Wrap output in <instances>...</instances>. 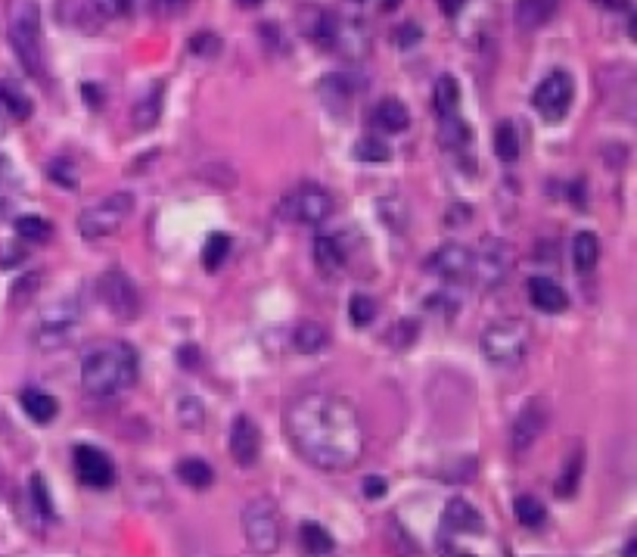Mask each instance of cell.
<instances>
[{"mask_svg":"<svg viewBox=\"0 0 637 557\" xmlns=\"http://www.w3.org/2000/svg\"><path fill=\"white\" fill-rule=\"evenodd\" d=\"M314 262H317V268L321 271H327V274H333L336 268H342V262H345V256H342V249H339V243L333 240V237H317L314 240Z\"/></svg>","mask_w":637,"mask_h":557,"instance_id":"34","label":"cell"},{"mask_svg":"<svg viewBox=\"0 0 637 557\" xmlns=\"http://www.w3.org/2000/svg\"><path fill=\"white\" fill-rule=\"evenodd\" d=\"M134 212V193L115 190L109 197H103L97 206H88L78 215V234L84 240H103L119 231Z\"/></svg>","mask_w":637,"mask_h":557,"instance_id":"5","label":"cell"},{"mask_svg":"<svg viewBox=\"0 0 637 557\" xmlns=\"http://www.w3.org/2000/svg\"><path fill=\"white\" fill-rule=\"evenodd\" d=\"M417 333H420V327H417V321H411V318H404V321H398L395 324V330H392V337H389V343L392 346H398V349H408L414 340H417Z\"/></svg>","mask_w":637,"mask_h":557,"instance_id":"44","label":"cell"},{"mask_svg":"<svg viewBox=\"0 0 637 557\" xmlns=\"http://www.w3.org/2000/svg\"><path fill=\"white\" fill-rule=\"evenodd\" d=\"M442 526L448 529V533H470V536L485 533L482 514L470 505L467 498H451L448 501L445 511H442Z\"/></svg>","mask_w":637,"mask_h":557,"instance_id":"16","label":"cell"},{"mask_svg":"<svg viewBox=\"0 0 637 557\" xmlns=\"http://www.w3.org/2000/svg\"><path fill=\"white\" fill-rule=\"evenodd\" d=\"M628 35H631V41H637V13H634L631 22H628Z\"/></svg>","mask_w":637,"mask_h":557,"instance_id":"56","label":"cell"},{"mask_svg":"<svg viewBox=\"0 0 637 557\" xmlns=\"http://www.w3.org/2000/svg\"><path fill=\"white\" fill-rule=\"evenodd\" d=\"M622 557H637V533L625 542V548H622Z\"/></svg>","mask_w":637,"mask_h":557,"instance_id":"55","label":"cell"},{"mask_svg":"<svg viewBox=\"0 0 637 557\" xmlns=\"http://www.w3.org/2000/svg\"><path fill=\"white\" fill-rule=\"evenodd\" d=\"M178 417H181V424H184L187 430H202V424H206V408H202L199 399L184 396L181 405H178Z\"/></svg>","mask_w":637,"mask_h":557,"instance_id":"40","label":"cell"},{"mask_svg":"<svg viewBox=\"0 0 637 557\" xmlns=\"http://www.w3.org/2000/svg\"><path fill=\"white\" fill-rule=\"evenodd\" d=\"M429 268L436 271L439 277H445V281L457 284L463 281V277L473 274V253L463 243H442L436 253H432L429 259Z\"/></svg>","mask_w":637,"mask_h":557,"instance_id":"15","label":"cell"},{"mask_svg":"<svg viewBox=\"0 0 637 557\" xmlns=\"http://www.w3.org/2000/svg\"><path fill=\"white\" fill-rule=\"evenodd\" d=\"M227 256H230V237L218 231L206 240V246H202V268L215 274L227 262Z\"/></svg>","mask_w":637,"mask_h":557,"instance_id":"36","label":"cell"},{"mask_svg":"<svg viewBox=\"0 0 637 557\" xmlns=\"http://www.w3.org/2000/svg\"><path fill=\"white\" fill-rule=\"evenodd\" d=\"M597 7H603V10H622L625 7V0H594Z\"/></svg>","mask_w":637,"mask_h":557,"instance_id":"54","label":"cell"},{"mask_svg":"<svg viewBox=\"0 0 637 557\" xmlns=\"http://www.w3.org/2000/svg\"><path fill=\"white\" fill-rule=\"evenodd\" d=\"M349 318H352L355 327L373 324V318H376V302H373L367 293H355V296L349 299Z\"/></svg>","mask_w":637,"mask_h":557,"instance_id":"39","label":"cell"},{"mask_svg":"<svg viewBox=\"0 0 637 557\" xmlns=\"http://www.w3.org/2000/svg\"><path fill=\"white\" fill-rule=\"evenodd\" d=\"M560 0H516L513 4V22L523 32H535L557 16Z\"/></svg>","mask_w":637,"mask_h":557,"instance_id":"19","label":"cell"},{"mask_svg":"<svg viewBox=\"0 0 637 557\" xmlns=\"http://www.w3.org/2000/svg\"><path fill=\"white\" fill-rule=\"evenodd\" d=\"M439 4H442L445 16H457L463 7H467V0H439Z\"/></svg>","mask_w":637,"mask_h":557,"instance_id":"53","label":"cell"},{"mask_svg":"<svg viewBox=\"0 0 637 557\" xmlns=\"http://www.w3.org/2000/svg\"><path fill=\"white\" fill-rule=\"evenodd\" d=\"M401 4V0H383V10H395Z\"/></svg>","mask_w":637,"mask_h":557,"instance_id":"58","label":"cell"},{"mask_svg":"<svg viewBox=\"0 0 637 557\" xmlns=\"http://www.w3.org/2000/svg\"><path fill=\"white\" fill-rule=\"evenodd\" d=\"M398 44L401 47H411V44H417L420 38H423V32H420V25H414V22H404L401 29H398Z\"/></svg>","mask_w":637,"mask_h":557,"instance_id":"47","label":"cell"},{"mask_svg":"<svg viewBox=\"0 0 637 557\" xmlns=\"http://www.w3.org/2000/svg\"><path fill=\"white\" fill-rule=\"evenodd\" d=\"M572 97H575L572 75L563 72V69H554L550 75H544V81L535 88L532 106H535V113L544 122H563L566 113H569V106H572Z\"/></svg>","mask_w":637,"mask_h":557,"instance_id":"9","label":"cell"},{"mask_svg":"<svg viewBox=\"0 0 637 557\" xmlns=\"http://www.w3.org/2000/svg\"><path fill=\"white\" fill-rule=\"evenodd\" d=\"M513 514H516V520L523 523L526 529H538L547 520V508L541 505L535 495H519L513 501Z\"/></svg>","mask_w":637,"mask_h":557,"instance_id":"32","label":"cell"},{"mask_svg":"<svg viewBox=\"0 0 637 557\" xmlns=\"http://www.w3.org/2000/svg\"><path fill=\"white\" fill-rule=\"evenodd\" d=\"M336 22H339V16H333V13H327L321 7H308L299 16V25H302L305 38L314 41L317 47H327V50L336 41Z\"/></svg>","mask_w":637,"mask_h":557,"instance_id":"18","label":"cell"},{"mask_svg":"<svg viewBox=\"0 0 637 557\" xmlns=\"http://www.w3.org/2000/svg\"><path fill=\"white\" fill-rule=\"evenodd\" d=\"M327 343H330V333H327L324 324H317V321H302L293 330V346L302 355H317L321 349H327Z\"/></svg>","mask_w":637,"mask_h":557,"instance_id":"25","label":"cell"},{"mask_svg":"<svg viewBox=\"0 0 637 557\" xmlns=\"http://www.w3.org/2000/svg\"><path fill=\"white\" fill-rule=\"evenodd\" d=\"M358 4H364V0H358Z\"/></svg>","mask_w":637,"mask_h":557,"instance_id":"60","label":"cell"},{"mask_svg":"<svg viewBox=\"0 0 637 557\" xmlns=\"http://www.w3.org/2000/svg\"><path fill=\"white\" fill-rule=\"evenodd\" d=\"M38 287H41V274L35 271V274H25V277H19V281L13 284V290H10V299H13V305H25L28 299H32L35 293H38Z\"/></svg>","mask_w":637,"mask_h":557,"instance_id":"43","label":"cell"},{"mask_svg":"<svg viewBox=\"0 0 637 557\" xmlns=\"http://www.w3.org/2000/svg\"><path fill=\"white\" fill-rule=\"evenodd\" d=\"M243 536L255 554H262V557L277 554V548L283 542V526H280V514L274 508V501H268V498L249 501L243 508Z\"/></svg>","mask_w":637,"mask_h":557,"instance_id":"7","label":"cell"},{"mask_svg":"<svg viewBox=\"0 0 637 557\" xmlns=\"http://www.w3.org/2000/svg\"><path fill=\"white\" fill-rule=\"evenodd\" d=\"M13 193L4 187V181H0V221H7L10 215H13Z\"/></svg>","mask_w":637,"mask_h":557,"instance_id":"49","label":"cell"},{"mask_svg":"<svg viewBox=\"0 0 637 557\" xmlns=\"http://www.w3.org/2000/svg\"><path fill=\"white\" fill-rule=\"evenodd\" d=\"M283 212H286V218L299 221V225L317 228L321 221L330 218V212H333V197H330V190L321 187V184H299V187L283 200Z\"/></svg>","mask_w":637,"mask_h":557,"instance_id":"10","label":"cell"},{"mask_svg":"<svg viewBox=\"0 0 637 557\" xmlns=\"http://www.w3.org/2000/svg\"><path fill=\"white\" fill-rule=\"evenodd\" d=\"M286 436L317 470H352L364 455V424L358 408L336 393H302L286 405Z\"/></svg>","mask_w":637,"mask_h":557,"instance_id":"1","label":"cell"},{"mask_svg":"<svg viewBox=\"0 0 637 557\" xmlns=\"http://www.w3.org/2000/svg\"><path fill=\"white\" fill-rule=\"evenodd\" d=\"M181 365H184V368L199 365V349H196V346H184V349H181Z\"/></svg>","mask_w":637,"mask_h":557,"instance_id":"52","label":"cell"},{"mask_svg":"<svg viewBox=\"0 0 637 557\" xmlns=\"http://www.w3.org/2000/svg\"><path fill=\"white\" fill-rule=\"evenodd\" d=\"M516 262V253L513 246L501 237H485L479 253L473 256V274L479 277V281L485 287H498L507 281V274Z\"/></svg>","mask_w":637,"mask_h":557,"instance_id":"11","label":"cell"},{"mask_svg":"<svg viewBox=\"0 0 637 557\" xmlns=\"http://www.w3.org/2000/svg\"><path fill=\"white\" fill-rule=\"evenodd\" d=\"M230 455H234L240 467L258 464V455H262V430H258V424L249 414L234 417V427H230Z\"/></svg>","mask_w":637,"mask_h":557,"instance_id":"14","label":"cell"},{"mask_svg":"<svg viewBox=\"0 0 637 557\" xmlns=\"http://www.w3.org/2000/svg\"><path fill=\"white\" fill-rule=\"evenodd\" d=\"M78 324H81V302H78V296H66L60 302L47 305L38 327H35V346L41 352L63 349L66 343L75 340Z\"/></svg>","mask_w":637,"mask_h":557,"instance_id":"6","label":"cell"},{"mask_svg":"<svg viewBox=\"0 0 637 557\" xmlns=\"http://www.w3.org/2000/svg\"><path fill=\"white\" fill-rule=\"evenodd\" d=\"M175 473H178V480L190 489H209L212 480H215V470L202 458H181Z\"/></svg>","mask_w":637,"mask_h":557,"instance_id":"26","label":"cell"},{"mask_svg":"<svg viewBox=\"0 0 637 557\" xmlns=\"http://www.w3.org/2000/svg\"><path fill=\"white\" fill-rule=\"evenodd\" d=\"M439 141L448 150H463L473 141V128L463 119H457V116H445L442 119V131H439Z\"/></svg>","mask_w":637,"mask_h":557,"instance_id":"30","label":"cell"},{"mask_svg":"<svg viewBox=\"0 0 637 557\" xmlns=\"http://www.w3.org/2000/svg\"><path fill=\"white\" fill-rule=\"evenodd\" d=\"M128 7H131V0H94V10L100 16H122V13H128Z\"/></svg>","mask_w":637,"mask_h":557,"instance_id":"46","label":"cell"},{"mask_svg":"<svg viewBox=\"0 0 637 557\" xmlns=\"http://www.w3.org/2000/svg\"><path fill=\"white\" fill-rule=\"evenodd\" d=\"M50 178L60 184V187H66V190H75L78 187V172H75V165L69 162V159H53L50 162Z\"/></svg>","mask_w":637,"mask_h":557,"instance_id":"42","label":"cell"},{"mask_svg":"<svg viewBox=\"0 0 637 557\" xmlns=\"http://www.w3.org/2000/svg\"><path fill=\"white\" fill-rule=\"evenodd\" d=\"M16 234H19V240H28V243H44V240H50L53 225L41 215H19L16 218Z\"/></svg>","mask_w":637,"mask_h":557,"instance_id":"35","label":"cell"},{"mask_svg":"<svg viewBox=\"0 0 637 557\" xmlns=\"http://www.w3.org/2000/svg\"><path fill=\"white\" fill-rule=\"evenodd\" d=\"M72 464H75V477L91 486V489H109L115 483V464L106 452L94 449V445H78L75 455H72Z\"/></svg>","mask_w":637,"mask_h":557,"instance_id":"13","label":"cell"},{"mask_svg":"<svg viewBox=\"0 0 637 557\" xmlns=\"http://www.w3.org/2000/svg\"><path fill=\"white\" fill-rule=\"evenodd\" d=\"M333 47H339L342 53H349L352 60L364 57L370 50V29L361 19H339L336 22V41Z\"/></svg>","mask_w":637,"mask_h":557,"instance_id":"20","label":"cell"},{"mask_svg":"<svg viewBox=\"0 0 637 557\" xmlns=\"http://www.w3.org/2000/svg\"><path fill=\"white\" fill-rule=\"evenodd\" d=\"M373 125L386 131V134H401V131H408L411 125V113H408V106H404L401 100H380L373 109Z\"/></svg>","mask_w":637,"mask_h":557,"instance_id":"22","label":"cell"},{"mask_svg":"<svg viewBox=\"0 0 637 557\" xmlns=\"http://www.w3.org/2000/svg\"><path fill=\"white\" fill-rule=\"evenodd\" d=\"M190 4H193V0H159V7H162L165 16H181Z\"/></svg>","mask_w":637,"mask_h":557,"instance_id":"50","label":"cell"},{"mask_svg":"<svg viewBox=\"0 0 637 557\" xmlns=\"http://www.w3.org/2000/svg\"><path fill=\"white\" fill-rule=\"evenodd\" d=\"M140 361L131 343L125 340H100L81 358V386L88 396L109 399L119 396L137 383Z\"/></svg>","mask_w":637,"mask_h":557,"instance_id":"2","label":"cell"},{"mask_svg":"<svg viewBox=\"0 0 637 557\" xmlns=\"http://www.w3.org/2000/svg\"><path fill=\"white\" fill-rule=\"evenodd\" d=\"M432 103H436V113L445 116H457V103H460V85L454 75H442L436 81V91H432Z\"/></svg>","mask_w":637,"mask_h":557,"instance_id":"29","label":"cell"},{"mask_svg":"<svg viewBox=\"0 0 637 557\" xmlns=\"http://www.w3.org/2000/svg\"><path fill=\"white\" fill-rule=\"evenodd\" d=\"M7 38L28 75H44V38H41V7L38 0H10L7 7Z\"/></svg>","mask_w":637,"mask_h":557,"instance_id":"3","label":"cell"},{"mask_svg":"<svg viewBox=\"0 0 637 557\" xmlns=\"http://www.w3.org/2000/svg\"><path fill=\"white\" fill-rule=\"evenodd\" d=\"M237 4H243V7H249V10H252V7H262L265 0H237Z\"/></svg>","mask_w":637,"mask_h":557,"instance_id":"57","label":"cell"},{"mask_svg":"<svg viewBox=\"0 0 637 557\" xmlns=\"http://www.w3.org/2000/svg\"><path fill=\"white\" fill-rule=\"evenodd\" d=\"M349 94H352V85H349V78H342V75H327L321 81V97L336 109H342L345 113V103H349Z\"/></svg>","mask_w":637,"mask_h":557,"instance_id":"37","label":"cell"},{"mask_svg":"<svg viewBox=\"0 0 637 557\" xmlns=\"http://www.w3.org/2000/svg\"><path fill=\"white\" fill-rule=\"evenodd\" d=\"M19 402H22V411H25L28 417H32L35 424H50L53 417H56V411H60L56 399H53L50 393H44V389H38V386L22 389Z\"/></svg>","mask_w":637,"mask_h":557,"instance_id":"23","label":"cell"},{"mask_svg":"<svg viewBox=\"0 0 637 557\" xmlns=\"http://www.w3.org/2000/svg\"><path fill=\"white\" fill-rule=\"evenodd\" d=\"M218 50H221V38L215 32H199L196 38H190V53H193V57L212 60V57H218Z\"/></svg>","mask_w":637,"mask_h":557,"instance_id":"41","label":"cell"},{"mask_svg":"<svg viewBox=\"0 0 637 557\" xmlns=\"http://www.w3.org/2000/svg\"><path fill=\"white\" fill-rule=\"evenodd\" d=\"M479 346H482L485 361H491V365L516 368L519 361L529 355L532 330L523 318H498V321L485 324Z\"/></svg>","mask_w":637,"mask_h":557,"instance_id":"4","label":"cell"},{"mask_svg":"<svg viewBox=\"0 0 637 557\" xmlns=\"http://www.w3.org/2000/svg\"><path fill=\"white\" fill-rule=\"evenodd\" d=\"M454 557H473V554H454Z\"/></svg>","mask_w":637,"mask_h":557,"instance_id":"59","label":"cell"},{"mask_svg":"<svg viewBox=\"0 0 637 557\" xmlns=\"http://www.w3.org/2000/svg\"><path fill=\"white\" fill-rule=\"evenodd\" d=\"M392 156L389 144L383 141V137H361V141L355 144V159L358 162H386Z\"/></svg>","mask_w":637,"mask_h":557,"instance_id":"38","label":"cell"},{"mask_svg":"<svg viewBox=\"0 0 637 557\" xmlns=\"http://www.w3.org/2000/svg\"><path fill=\"white\" fill-rule=\"evenodd\" d=\"M97 296L106 305V312L119 321H134L140 315V293L131 277L122 268H109L97 281Z\"/></svg>","mask_w":637,"mask_h":557,"instance_id":"8","label":"cell"},{"mask_svg":"<svg viewBox=\"0 0 637 557\" xmlns=\"http://www.w3.org/2000/svg\"><path fill=\"white\" fill-rule=\"evenodd\" d=\"M600 262V240L591 231H578L572 240V265L578 274H591Z\"/></svg>","mask_w":637,"mask_h":557,"instance_id":"24","label":"cell"},{"mask_svg":"<svg viewBox=\"0 0 637 557\" xmlns=\"http://www.w3.org/2000/svg\"><path fill=\"white\" fill-rule=\"evenodd\" d=\"M25 259V253H22V249L19 246H0V265H4V268H13V265H19Z\"/></svg>","mask_w":637,"mask_h":557,"instance_id":"48","label":"cell"},{"mask_svg":"<svg viewBox=\"0 0 637 557\" xmlns=\"http://www.w3.org/2000/svg\"><path fill=\"white\" fill-rule=\"evenodd\" d=\"M364 495H367V498H383V495H386V480H383V477H367Z\"/></svg>","mask_w":637,"mask_h":557,"instance_id":"51","label":"cell"},{"mask_svg":"<svg viewBox=\"0 0 637 557\" xmlns=\"http://www.w3.org/2000/svg\"><path fill=\"white\" fill-rule=\"evenodd\" d=\"M302 548L311 557H330L336 551V539L321 523H302Z\"/></svg>","mask_w":637,"mask_h":557,"instance_id":"28","label":"cell"},{"mask_svg":"<svg viewBox=\"0 0 637 557\" xmlns=\"http://www.w3.org/2000/svg\"><path fill=\"white\" fill-rule=\"evenodd\" d=\"M495 153L507 165L519 159V134H516V125L510 119L498 122V128H495Z\"/></svg>","mask_w":637,"mask_h":557,"instance_id":"31","label":"cell"},{"mask_svg":"<svg viewBox=\"0 0 637 557\" xmlns=\"http://www.w3.org/2000/svg\"><path fill=\"white\" fill-rule=\"evenodd\" d=\"M547 430V405L544 399H529L523 408H519L516 421H513V430H510V445L516 455L529 452L532 445L541 439V433Z\"/></svg>","mask_w":637,"mask_h":557,"instance_id":"12","label":"cell"},{"mask_svg":"<svg viewBox=\"0 0 637 557\" xmlns=\"http://www.w3.org/2000/svg\"><path fill=\"white\" fill-rule=\"evenodd\" d=\"M32 501H35L38 514L53 517V501H50V492H47V483H44L41 473H35V477H32Z\"/></svg>","mask_w":637,"mask_h":557,"instance_id":"45","label":"cell"},{"mask_svg":"<svg viewBox=\"0 0 637 557\" xmlns=\"http://www.w3.org/2000/svg\"><path fill=\"white\" fill-rule=\"evenodd\" d=\"M529 299L538 312L544 315H560L569 309V296L566 290L557 284V281H550V277H532L529 281Z\"/></svg>","mask_w":637,"mask_h":557,"instance_id":"17","label":"cell"},{"mask_svg":"<svg viewBox=\"0 0 637 557\" xmlns=\"http://www.w3.org/2000/svg\"><path fill=\"white\" fill-rule=\"evenodd\" d=\"M582 470H585V452L582 449H575L566 464H563V473H560V480H557V495H575L578 489V480H582Z\"/></svg>","mask_w":637,"mask_h":557,"instance_id":"33","label":"cell"},{"mask_svg":"<svg viewBox=\"0 0 637 557\" xmlns=\"http://www.w3.org/2000/svg\"><path fill=\"white\" fill-rule=\"evenodd\" d=\"M0 106L7 109V113L19 122H25L32 116V97H28L16 81H0Z\"/></svg>","mask_w":637,"mask_h":557,"instance_id":"27","label":"cell"},{"mask_svg":"<svg viewBox=\"0 0 637 557\" xmlns=\"http://www.w3.org/2000/svg\"><path fill=\"white\" fill-rule=\"evenodd\" d=\"M162 103H165V85H162V81H153V88L134 103V113H131L134 128L137 131L153 128L162 119Z\"/></svg>","mask_w":637,"mask_h":557,"instance_id":"21","label":"cell"}]
</instances>
